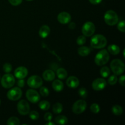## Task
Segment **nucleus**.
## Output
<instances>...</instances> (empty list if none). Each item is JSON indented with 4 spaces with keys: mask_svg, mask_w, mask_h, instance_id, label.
I'll use <instances>...</instances> for the list:
<instances>
[{
    "mask_svg": "<svg viewBox=\"0 0 125 125\" xmlns=\"http://www.w3.org/2000/svg\"><path fill=\"white\" fill-rule=\"evenodd\" d=\"M107 45V39L101 34H96L90 40V45L93 48L102 49Z\"/></svg>",
    "mask_w": 125,
    "mask_h": 125,
    "instance_id": "1",
    "label": "nucleus"
},
{
    "mask_svg": "<svg viewBox=\"0 0 125 125\" xmlns=\"http://www.w3.org/2000/svg\"><path fill=\"white\" fill-rule=\"evenodd\" d=\"M110 59L109 53L106 50L99 51L95 57V63L98 66H103L109 62Z\"/></svg>",
    "mask_w": 125,
    "mask_h": 125,
    "instance_id": "2",
    "label": "nucleus"
},
{
    "mask_svg": "<svg viewBox=\"0 0 125 125\" xmlns=\"http://www.w3.org/2000/svg\"><path fill=\"white\" fill-rule=\"evenodd\" d=\"M110 66L112 72L115 75H121L124 73L125 68V64L123 61H121L120 59H114L111 62Z\"/></svg>",
    "mask_w": 125,
    "mask_h": 125,
    "instance_id": "3",
    "label": "nucleus"
},
{
    "mask_svg": "<svg viewBox=\"0 0 125 125\" xmlns=\"http://www.w3.org/2000/svg\"><path fill=\"white\" fill-rule=\"evenodd\" d=\"M105 23L109 26H114L118 22V16L115 12L112 10H107L104 15Z\"/></svg>",
    "mask_w": 125,
    "mask_h": 125,
    "instance_id": "4",
    "label": "nucleus"
},
{
    "mask_svg": "<svg viewBox=\"0 0 125 125\" xmlns=\"http://www.w3.org/2000/svg\"><path fill=\"white\" fill-rule=\"evenodd\" d=\"M15 83V79L14 76L12 74L6 73L1 79V85L5 89H10L12 87Z\"/></svg>",
    "mask_w": 125,
    "mask_h": 125,
    "instance_id": "5",
    "label": "nucleus"
},
{
    "mask_svg": "<svg viewBox=\"0 0 125 125\" xmlns=\"http://www.w3.org/2000/svg\"><path fill=\"white\" fill-rule=\"evenodd\" d=\"M86 101L84 100H79L76 101L72 106V111L76 114H80L84 112L87 108Z\"/></svg>",
    "mask_w": 125,
    "mask_h": 125,
    "instance_id": "6",
    "label": "nucleus"
},
{
    "mask_svg": "<svg viewBox=\"0 0 125 125\" xmlns=\"http://www.w3.org/2000/svg\"><path fill=\"white\" fill-rule=\"evenodd\" d=\"M27 84L28 86L32 89H38L42 85L43 81L39 76L33 75L28 78Z\"/></svg>",
    "mask_w": 125,
    "mask_h": 125,
    "instance_id": "7",
    "label": "nucleus"
},
{
    "mask_svg": "<svg viewBox=\"0 0 125 125\" xmlns=\"http://www.w3.org/2000/svg\"><path fill=\"white\" fill-rule=\"evenodd\" d=\"M22 91L21 89L18 87H13L8 91L7 94V96L9 100L11 101H17L21 98L22 96Z\"/></svg>",
    "mask_w": 125,
    "mask_h": 125,
    "instance_id": "8",
    "label": "nucleus"
},
{
    "mask_svg": "<svg viewBox=\"0 0 125 125\" xmlns=\"http://www.w3.org/2000/svg\"><path fill=\"white\" fill-rule=\"evenodd\" d=\"M95 26L92 22L87 21L83 26L82 32L85 37H90L95 33Z\"/></svg>",
    "mask_w": 125,
    "mask_h": 125,
    "instance_id": "9",
    "label": "nucleus"
},
{
    "mask_svg": "<svg viewBox=\"0 0 125 125\" xmlns=\"http://www.w3.org/2000/svg\"><path fill=\"white\" fill-rule=\"evenodd\" d=\"M26 97L32 103H37L40 100V95L37 91L33 89H28L26 92Z\"/></svg>",
    "mask_w": 125,
    "mask_h": 125,
    "instance_id": "10",
    "label": "nucleus"
},
{
    "mask_svg": "<svg viewBox=\"0 0 125 125\" xmlns=\"http://www.w3.org/2000/svg\"><path fill=\"white\" fill-rule=\"evenodd\" d=\"M17 110L18 113L22 115H28L30 112V106L28 101L24 100H20L17 104Z\"/></svg>",
    "mask_w": 125,
    "mask_h": 125,
    "instance_id": "11",
    "label": "nucleus"
},
{
    "mask_svg": "<svg viewBox=\"0 0 125 125\" xmlns=\"http://www.w3.org/2000/svg\"><path fill=\"white\" fill-rule=\"evenodd\" d=\"M106 84L107 83L104 78H97L93 81L92 88L96 91H101L106 87Z\"/></svg>",
    "mask_w": 125,
    "mask_h": 125,
    "instance_id": "12",
    "label": "nucleus"
},
{
    "mask_svg": "<svg viewBox=\"0 0 125 125\" xmlns=\"http://www.w3.org/2000/svg\"><path fill=\"white\" fill-rule=\"evenodd\" d=\"M28 70L25 67H18L16 68L14 71V75L17 79H24L28 76Z\"/></svg>",
    "mask_w": 125,
    "mask_h": 125,
    "instance_id": "13",
    "label": "nucleus"
},
{
    "mask_svg": "<svg viewBox=\"0 0 125 125\" xmlns=\"http://www.w3.org/2000/svg\"><path fill=\"white\" fill-rule=\"evenodd\" d=\"M71 20H72V17L70 14L67 12H61L57 16V20L61 24H68L71 21Z\"/></svg>",
    "mask_w": 125,
    "mask_h": 125,
    "instance_id": "14",
    "label": "nucleus"
},
{
    "mask_svg": "<svg viewBox=\"0 0 125 125\" xmlns=\"http://www.w3.org/2000/svg\"><path fill=\"white\" fill-rule=\"evenodd\" d=\"M66 84L68 87L72 88V89H76L79 86V81L78 78L74 76H71L67 78Z\"/></svg>",
    "mask_w": 125,
    "mask_h": 125,
    "instance_id": "15",
    "label": "nucleus"
},
{
    "mask_svg": "<svg viewBox=\"0 0 125 125\" xmlns=\"http://www.w3.org/2000/svg\"><path fill=\"white\" fill-rule=\"evenodd\" d=\"M42 76L44 80L50 82L54 80L56 75H55L54 72L51 70H46L43 73Z\"/></svg>",
    "mask_w": 125,
    "mask_h": 125,
    "instance_id": "16",
    "label": "nucleus"
},
{
    "mask_svg": "<svg viewBox=\"0 0 125 125\" xmlns=\"http://www.w3.org/2000/svg\"><path fill=\"white\" fill-rule=\"evenodd\" d=\"M50 32H51V29L48 26L43 25L40 27L39 34L40 37L42 39H45L50 35Z\"/></svg>",
    "mask_w": 125,
    "mask_h": 125,
    "instance_id": "17",
    "label": "nucleus"
},
{
    "mask_svg": "<svg viewBox=\"0 0 125 125\" xmlns=\"http://www.w3.org/2000/svg\"><path fill=\"white\" fill-rule=\"evenodd\" d=\"M52 87L57 92H60L63 89V83L59 79H56L52 83Z\"/></svg>",
    "mask_w": 125,
    "mask_h": 125,
    "instance_id": "18",
    "label": "nucleus"
},
{
    "mask_svg": "<svg viewBox=\"0 0 125 125\" xmlns=\"http://www.w3.org/2000/svg\"><path fill=\"white\" fill-rule=\"evenodd\" d=\"M91 52V49L87 46H81L78 48V52L79 55L82 57H85L88 56Z\"/></svg>",
    "mask_w": 125,
    "mask_h": 125,
    "instance_id": "19",
    "label": "nucleus"
},
{
    "mask_svg": "<svg viewBox=\"0 0 125 125\" xmlns=\"http://www.w3.org/2000/svg\"><path fill=\"white\" fill-rule=\"evenodd\" d=\"M107 50L108 52L112 55H117L120 52V48L119 46L115 44L109 45L107 48Z\"/></svg>",
    "mask_w": 125,
    "mask_h": 125,
    "instance_id": "20",
    "label": "nucleus"
},
{
    "mask_svg": "<svg viewBox=\"0 0 125 125\" xmlns=\"http://www.w3.org/2000/svg\"><path fill=\"white\" fill-rule=\"evenodd\" d=\"M57 76L60 79H65L67 78L68 73L67 70L63 68H59L57 70Z\"/></svg>",
    "mask_w": 125,
    "mask_h": 125,
    "instance_id": "21",
    "label": "nucleus"
},
{
    "mask_svg": "<svg viewBox=\"0 0 125 125\" xmlns=\"http://www.w3.org/2000/svg\"><path fill=\"white\" fill-rule=\"evenodd\" d=\"M55 122L58 125H65L68 122V118L65 115H58L55 118Z\"/></svg>",
    "mask_w": 125,
    "mask_h": 125,
    "instance_id": "22",
    "label": "nucleus"
},
{
    "mask_svg": "<svg viewBox=\"0 0 125 125\" xmlns=\"http://www.w3.org/2000/svg\"><path fill=\"white\" fill-rule=\"evenodd\" d=\"M112 112L115 115L120 116L123 114V109L118 104H115L112 107Z\"/></svg>",
    "mask_w": 125,
    "mask_h": 125,
    "instance_id": "23",
    "label": "nucleus"
},
{
    "mask_svg": "<svg viewBox=\"0 0 125 125\" xmlns=\"http://www.w3.org/2000/svg\"><path fill=\"white\" fill-rule=\"evenodd\" d=\"M63 111V106L60 103H56L52 106V112L56 114H61Z\"/></svg>",
    "mask_w": 125,
    "mask_h": 125,
    "instance_id": "24",
    "label": "nucleus"
},
{
    "mask_svg": "<svg viewBox=\"0 0 125 125\" xmlns=\"http://www.w3.org/2000/svg\"><path fill=\"white\" fill-rule=\"evenodd\" d=\"M110 73H111V70L108 67H103L100 69V74L103 78H106L109 76Z\"/></svg>",
    "mask_w": 125,
    "mask_h": 125,
    "instance_id": "25",
    "label": "nucleus"
},
{
    "mask_svg": "<svg viewBox=\"0 0 125 125\" xmlns=\"http://www.w3.org/2000/svg\"><path fill=\"white\" fill-rule=\"evenodd\" d=\"M50 103L48 101H46V100H43L41 101L39 103V107L40 109L43 110V111H48L49 109L50 108Z\"/></svg>",
    "mask_w": 125,
    "mask_h": 125,
    "instance_id": "26",
    "label": "nucleus"
},
{
    "mask_svg": "<svg viewBox=\"0 0 125 125\" xmlns=\"http://www.w3.org/2000/svg\"><path fill=\"white\" fill-rule=\"evenodd\" d=\"M20 124V120L16 117H11L9 118L7 122V125H19Z\"/></svg>",
    "mask_w": 125,
    "mask_h": 125,
    "instance_id": "27",
    "label": "nucleus"
},
{
    "mask_svg": "<svg viewBox=\"0 0 125 125\" xmlns=\"http://www.w3.org/2000/svg\"><path fill=\"white\" fill-rule=\"evenodd\" d=\"M78 94H79V96H81L83 98H86L88 95V92L85 88L81 87L78 90Z\"/></svg>",
    "mask_w": 125,
    "mask_h": 125,
    "instance_id": "28",
    "label": "nucleus"
},
{
    "mask_svg": "<svg viewBox=\"0 0 125 125\" xmlns=\"http://www.w3.org/2000/svg\"><path fill=\"white\" fill-rule=\"evenodd\" d=\"M90 111L94 114H98L100 111V107L97 103H93L90 106Z\"/></svg>",
    "mask_w": 125,
    "mask_h": 125,
    "instance_id": "29",
    "label": "nucleus"
},
{
    "mask_svg": "<svg viewBox=\"0 0 125 125\" xmlns=\"http://www.w3.org/2000/svg\"><path fill=\"white\" fill-rule=\"evenodd\" d=\"M40 94L41 96H43V97H46L50 94V91H49V89L48 88L41 86L40 89Z\"/></svg>",
    "mask_w": 125,
    "mask_h": 125,
    "instance_id": "30",
    "label": "nucleus"
},
{
    "mask_svg": "<svg viewBox=\"0 0 125 125\" xmlns=\"http://www.w3.org/2000/svg\"><path fill=\"white\" fill-rule=\"evenodd\" d=\"M117 81H118V78H117V75H115V74L111 75L108 79L109 84L111 85H115L117 83Z\"/></svg>",
    "mask_w": 125,
    "mask_h": 125,
    "instance_id": "31",
    "label": "nucleus"
},
{
    "mask_svg": "<svg viewBox=\"0 0 125 125\" xmlns=\"http://www.w3.org/2000/svg\"><path fill=\"white\" fill-rule=\"evenodd\" d=\"M85 42H86V37L84 35H80L78 37L76 40L77 44L79 46L83 45L84 44H85Z\"/></svg>",
    "mask_w": 125,
    "mask_h": 125,
    "instance_id": "32",
    "label": "nucleus"
},
{
    "mask_svg": "<svg viewBox=\"0 0 125 125\" xmlns=\"http://www.w3.org/2000/svg\"><path fill=\"white\" fill-rule=\"evenodd\" d=\"M29 117L32 120H37L39 118V112L35 111H32L31 112H29Z\"/></svg>",
    "mask_w": 125,
    "mask_h": 125,
    "instance_id": "33",
    "label": "nucleus"
},
{
    "mask_svg": "<svg viewBox=\"0 0 125 125\" xmlns=\"http://www.w3.org/2000/svg\"><path fill=\"white\" fill-rule=\"evenodd\" d=\"M2 68H3V70L4 71L5 73H10L11 71H12V66L10 63H6L3 65Z\"/></svg>",
    "mask_w": 125,
    "mask_h": 125,
    "instance_id": "34",
    "label": "nucleus"
},
{
    "mask_svg": "<svg viewBox=\"0 0 125 125\" xmlns=\"http://www.w3.org/2000/svg\"><path fill=\"white\" fill-rule=\"evenodd\" d=\"M117 24V28L118 30L122 32H125V21L124 20H122L120 22H118Z\"/></svg>",
    "mask_w": 125,
    "mask_h": 125,
    "instance_id": "35",
    "label": "nucleus"
},
{
    "mask_svg": "<svg viewBox=\"0 0 125 125\" xmlns=\"http://www.w3.org/2000/svg\"><path fill=\"white\" fill-rule=\"evenodd\" d=\"M9 3L11 5L14 6H17L18 5L21 4V3L22 2L23 0H8Z\"/></svg>",
    "mask_w": 125,
    "mask_h": 125,
    "instance_id": "36",
    "label": "nucleus"
},
{
    "mask_svg": "<svg viewBox=\"0 0 125 125\" xmlns=\"http://www.w3.org/2000/svg\"><path fill=\"white\" fill-rule=\"evenodd\" d=\"M52 118V115L51 112H47L44 115V119L47 122L51 121Z\"/></svg>",
    "mask_w": 125,
    "mask_h": 125,
    "instance_id": "37",
    "label": "nucleus"
},
{
    "mask_svg": "<svg viewBox=\"0 0 125 125\" xmlns=\"http://www.w3.org/2000/svg\"><path fill=\"white\" fill-rule=\"evenodd\" d=\"M24 84H25V82L23 79H20L17 82V85L20 88L23 87L24 86Z\"/></svg>",
    "mask_w": 125,
    "mask_h": 125,
    "instance_id": "38",
    "label": "nucleus"
},
{
    "mask_svg": "<svg viewBox=\"0 0 125 125\" xmlns=\"http://www.w3.org/2000/svg\"><path fill=\"white\" fill-rule=\"evenodd\" d=\"M118 82L120 84V85H122V86L124 87L125 85V76L122 75L120 77L119 79H118Z\"/></svg>",
    "mask_w": 125,
    "mask_h": 125,
    "instance_id": "39",
    "label": "nucleus"
},
{
    "mask_svg": "<svg viewBox=\"0 0 125 125\" xmlns=\"http://www.w3.org/2000/svg\"><path fill=\"white\" fill-rule=\"evenodd\" d=\"M89 2H90L91 4L94 5H96V4H98L101 3L102 0H89Z\"/></svg>",
    "mask_w": 125,
    "mask_h": 125,
    "instance_id": "40",
    "label": "nucleus"
},
{
    "mask_svg": "<svg viewBox=\"0 0 125 125\" xmlns=\"http://www.w3.org/2000/svg\"><path fill=\"white\" fill-rule=\"evenodd\" d=\"M68 28L70 29H74L76 28V24L74 22H70V24L68 25Z\"/></svg>",
    "mask_w": 125,
    "mask_h": 125,
    "instance_id": "41",
    "label": "nucleus"
},
{
    "mask_svg": "<svg viewBox=\"0 0 125 125\" xmlns=\"http://www.w3.org/2000/svg\"><path fill=\"white\" fill-rule=\"evenodd\" d=\"M45 125H55V123L51 122V121H49V122H47V123H46Z\"/></svg>",
    "mask_w": 125,
    "mask_h": 125,
    "instance_id": "42",
    "label": "nucleus"
},
{
    "mask_svg": "<svg viewBox=\"0 0 125 125\" xmlns=\"http://www.w3.org/2000/svg\"><path fill=\"white\" fill-rule=\"evenodd\" d=\"M26 1H33V0H26Z\"/></svg>",
    "mask_w": 125,
    "mask_h": 125,
    "instance_id": "43",
    "label": "nucleus"
},
{
    "mask_svg": "<svg viewBox=\"0 0 125 125\" xmlns=\"http://www.w3.org/2000/svg\"><path fill=\"white\" fill-rule=\"evenodd\" d=\"M0 104H1V100H0Z\"/></svg>",
    "mask_w": 125,
    "mask_h": 125,
    "instance_id": "44",
    "label": "nucleus"
},
{
    "mask_svg": "<svg viewBox=\"0 0 125 125\" xmlns=\"http://www.w3.org/2000/svg\"><path fill=\"white\" fill-rule=\"evenodd\" d=\"M0 80H1V78H0Z\"/></svg>",
    "mask_w": 125,
    "mask_h": 125,
    "instance_id": "45",
    "label": "nucleus"
}]
</instances>
